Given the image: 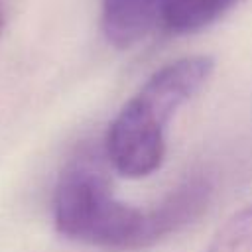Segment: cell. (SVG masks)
<instances>
[{"mask_svg": "<svg viewBox=\"0 0 252 252\" xmlns=\"http://www.w3.org/2000/svg\"><path fill=\"white\" fill-rule=\"evenodd\" d=\"M213 69L209 55L175 59L152 73L124 102L104 140V154L120 175L138 179L161 165L169 120L203 89Z\"/></svg>", "mask_w": 252, "mask_h": 252, "instance_id": "1", "label": "cell"}, {"mask_svg": "<svg viewBox=\"0 0 252 252\" xmlns=\"http://www.w3.org/2000/svg\"><path fill=\"white\" fill-rule=\"evenodd\" d=\"M53 224L69 240L108 252L146 250V209L120 201L91 154L71 159L53 191Z\"/></svg>", "mask_w": 252, "mask_h": 252, "instance_id": "2", "label": "cell"}, {"mask_svg": "<svg viewBox=\"0 0 252 252\" xmlns=\"http://www.w3.org/2000/svg\"><path fill=\"white\" fill-rule=\"evenodd\" d=\"M215 179L207 169L185 175L158 205L146 209V248L195 222L211 205Z\"/></svg>", "mask_w": 252, "mask_h": 252, "instance_id": "3", "label": "cell"}, {"mask_svg": "<svg viewBox=\"0 0 252 252\" xmlns=\"http://www.w3.org/2000/svg\"><path fill=\"white\" fill-rule=\"evenodd\" d=\"M163 0H102V32L106 39L126 49L159 24Z\"/></svg>", "mask_w": 252, "mask_h": 252, "instance_id": "4", "label": "cell"}, {"mask_svg": "<svg viewBox=\"0 0 252 252\" xmlns=\"http://www.w3.org/2000/svg\"><path fill=\"white\" fill-rule=\"evenodd\" d=\"M240 0H163L159 24L169 33H193L217 22Z\"/></svg>", "mask_w": 252, "mask_h": 252, "instance_id": "5", "label": "cell"}, {"mask_svg": "<svg viewBox=\"0 0 252 252\" xmlns=\"http://www.w3.org/2000/svg\"><path fill=\"white\" fill-rule=\"evenodd\" d=\"M207 252H252V205L238 209L224 220Z\"/></svg>", "mask_w": 252, "mask_h": 252, "instance_id": "6", "label": "cell"}, {"mask_svg": "<svg viewBox=\"0 0 252 252\" xmlns=\"http://www.w3.org/2000/svg\"><path fill=\"white\" fill-rule=\"evenodd\" d=\"M2 30H4V14L0 10V33H2Z\"/></svg>", "mask_w": 252, "mask_h": 252, "instance_id": "7", "label": "cell"}]
</instances>
